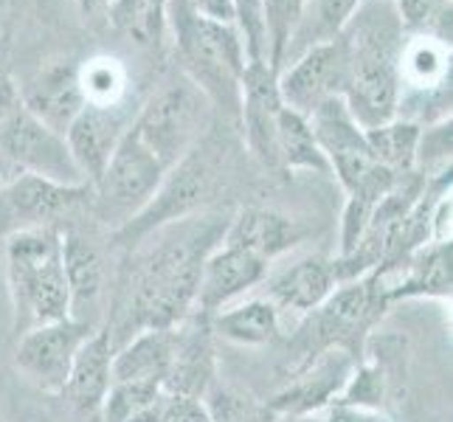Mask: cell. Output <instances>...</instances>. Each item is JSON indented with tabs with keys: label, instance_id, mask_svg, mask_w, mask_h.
<instances>
[{
	"label": "cell",
	"instance_id": "f546056e",
	"mask_svg": "<svg viewBox=\"0 0 453 422\" xmlns=\"http://www.w3.org/2000/svg\"><path fill=\"white\" fill-rule=\"evenodd\" d=\"M307 0H265V40H268V65L279 71L285 65L290 40L304 18Z\"/></svg>",
	"mask_w": 453,
	"mask_h": 422
},
{
	"label": "cell",
	"instance_id": "4316f807",
	"mask_svg": "<svg viewBox=\"0 0 453 422\" xmlns=\"http://www.w3.org/2000/svg\"><path fill=\"white\" fill-rule=\"evenodd\" d=\"M276 166L330 172L307 116L293 113L288 107L279 113V124H276Z\"/></svg>",
	"mask_w": 453,
	"mask_h": 422
},
{
	"label": "cell",
	"instance_id": "1f68e13d",
	"mask_svg": "<svg viewBox=\"0 0 453 422\" xmlns=\"http://www.w3.org/2000/svg\"><path fill=\"white\" fill-rule=\"evenodd\" d=\"M209 419L211 422H273L276 417L268 411V405L257 403L254 397H248L242 392H234V388H214L206 397Z\"/></svg>",
	"mask_w": 453,
	"mask_h": 422
},
{
	"label": "cell",
	"instance_id": "e0dca14e",
	"mask_svg": "<svg viewBox=\"0 0 453 422\" xmlns=\"http://www.w3.org/2000/svg\"><path fill=\"white\" fill-rule=\"evenodd\" d=\"M214 380V349L209 316L192 312L175 326V357H172L164 392L203 400Z\"/></svg>",
	"mask_w": 453,
	"mask_h": 422
},
{
	"label": "cell",
	"instance_id": "52a82bcc",
	"mask_svg": "<svg viewBox=\"0 0 453 422\" xmlns=\"http://www.w3.org/2000/svg\"><path fill=\"white\" fill-rule=\"evenodd\" d=\"M166 166L142 144L130 127L119 141L111 164L90 189V206L96 220L111 231L127 226L133 217L144 211L166 178Z\"/></svg>",
	"mask_w": 453,
	"mask_h": 422
},
{
	"label": "cell",
	"instance_id": "cb8c5ba5",
	"mask_svg": "<svg viewBox=\"0 0 453 422\" xmlns=\"http://www.w3.org/2000/svg\"><path fill=\"white\" fill-rule=\"evenodd\" d=\"M211 333L231 343H242V347H265L279 338V326L282 316L268 299H248L242 304H234L228 310H220L209 316Z\"/></svg>",
	"mask_w": 453,
	"mask_h": 422
},
{
	"label": "cell",
	"instance_id": "603a6c76",
	"mask_svg": "<svg viewBox=\"0 0 453 422\" xmlns=\"http://www.w3.org/2000/svg\"><path fill=\"white\" fill-rule=\"evenodd\" d=\"M302 240V228L290 217L271 209H242L228 220L223 242L240 245L245 251L257 254L259 259L271 262L279 254Z\"/></svg>",
	"mask_w": 453,
	"mask_h": 422
},
{
	"label": "cell",
	"instance_id": "f35d334b",
	"mask_svg": "<svg viewBox=\"0 0 453 422\" xmlns=\"http://www.w3.org/2000/svg\"><path fill=\"white\" fill-rule=\"evenodd\" d=\"M14 175H18V172H12L4 161H0V189H4V186H6Z\"/></svg>",
	"mask_w": 453,
	"mask_h": 422
},
{
	"label": "cell",
	"instance_id": "484cf974",
	"mask_svg": "<svg viewBox=\"0 0 453 422\" xmlns=\"http://www.w3.org/2000/svg\"><path fill=\"white\" fill-rule=\"evenodd\" d=\"M366 144L372 150V158L378 161L392 175H409L417 169V150L423 127L409 119H392L380 127L364 130Z\"/></svg>",
	"mask_w": 453,
	"mask_h": 422
},
{
	"label": "cell",
	"instance_id": "4dcf8cb0",
	"mask_svg": "<svg viewBox=\"0 0 453 422\" xmlns=\"http://www.w3.org/2000/svg\"><path fill=\"white\" fill-rule=\"evenodd\" d=\"M405 35H431L450 42V0H392Z\"/></svg>",
	"mask_w": 453,
	"mask_h": 422
},
{
	"label": "cell",
	"instance_id": "d6986e66",
	"mask_svg": "<svg viewBox=\"0 0 453 422\" xmlns=\"http://www.w3.org/2000/svg\"><path fill=\"white\" fill-rule=\"evenodd\" d=\"M113 341L107 326L102 324L93 330L88 341L80 347L73 357V366L68 374V383L62 388L65 400L73 405L82 417H99L104 397L113 383Z\"/></svg>",
	"mask_w": 453,
	"mask_h": 422
},
{
	"label": "cell",
	"instance_id": "ac0fdd59",
	"mask_svg": "<svg viewBox=\"0 0 453 422\" xmlns=\"http://www.w3.org/2000/svg\"><path fill=\"white\" fill-rule=\"evenodd\" d=\"M62 268L68 281L71 318L88 326H102V295H104V259L99 248L82 234H62Z\"/></svg>",
	"mask_w": 453,
	"mask_h": 422
},
{
	"label": "cell",
	"instance_id": "f1b7e54d",
	"mask_svg": "<svg viewBox=\"0 0 453 422\" xmlns=\"http://www.w3.org/2000/svg\"><path fill=\"white\" fill-rule=\"evenodd\" d=\"M80 88L85 104H121L127 96V71L116 57H93L80 65Z\"/></svg>",
	"mask_w": 453,
	"mask_h": 422
},
{
	"label": "cell",
	"instance_id": "ffe728a7",
	"mask_svg": "<svg viewBox=\"0 0 453 422\" xmlns=\"http://www.w3.org/2000/svg\"><path fill=\"white\" fill-rule=\"evenodd\" d=\"M338 285L341 281H338L333 259L307 257L279 273L268 285V295H265V299L279 310V316H282V312L310 316L312 310H319L330 299Z\"/></svg>",
	"mask_w": 453,
	"mask_h": 422
},
{
	"label": "cell",
	"instance_id": "8d00e7d4",
	"mask_svg": "<svg viewBox=\"0 0 453 422\" xmlns=\"http://www.w3.org/2000/svg\"><path fill=\"white\" fill-rule=\"evenodd\" d=\"M76 6H80V12L85 14V18H96V14L107 12L111 0H76Z\"/></svg>",
	"mask_w": 453,
	"mask_h": 422
},
{
	"label": "cell",
	"instance_id": "5bb4252c",
	"mask_svg": "<svg viewBox=\"0 0 453 422\" xmlns=\"http://www.w3.org/2000/svg\"><path fill=\"white\" fill-rule=\"evenodd\" d=\"M265 273H268V262L240 245L220 240V245L203 262L195 310L203 316H214L248 290H254Z\"/></svg>",
	"mask_w": 453,
	"mask_h": 422
},
{
	"label": "cell",
	"instance_id": "4fadbf2b",
	"mask_svg": "<svg viewBox=\"0 0 453 422\" xmlns=\"http://www.w3.org/2000/svg\"><path fill=\"white\" fill-rule=\"evenodd\" d=\"M285 111L276 88V71L268 62H245L240 80V116H242V135L248 141L254 158L268 166H276V124L279 113Z\"/></svg>",
	"mask_w": 453,
	"mask_h": 422
},
{
	"label": "cell",
	"instance_id": "83f0119b",
	"mask_svg": "<svg viewBox=\"0 0 453 422\" xmlns=\"http://www.w3.org/2000/svg\"><path fill=\"white\" fill-rule=\"evenodd\" d=\"M357 4H361V0H307L304 18L299 28H296L290 49L285 54V65L293 57L307 51L310 45L335 40L341 35V28L347 26V20L355 14Z\"/></svg>",
	"mask_w": 453,
	"mask_h": 422
},
{
	"label": "cell",
	"instance_id": "9c48e42d",
	"mask_svg": "<svg viewBox=\"0 0 453 422\" xmlns=\"http://www.w3.org/2000/svg\"><path fill=\"white\" fill-rule=\"evenodd\" d=\"M0 161L18 175H35L62 186H88L65 138L23 111V104L0 119Z\"/></svg>",
	"mask_w": 453,
	"mask_h": 422
},
{
	"label": "cell",
	"instance_id": "8992f818",
	"mask_svg": "<svg viewBox=\"0 0 453 422\" xmlns=\"http://www.w3.org/2000/svg\"><path fill=\"white\" fill-rule=\"evenodd\" d=\"M209 96L189 76L178 73L147 99V104L133 116L130 130L166 169L186 158L209 127Z\"/></svg>",
	"mask_w": 453,
	"mask_h": 422
},
{
	"label": "cell",
	"instance_id": "8fae6325",
	"mask_svg": "<svg viewBox=\"0 0 453 422\" xmlns=\"http://www.w3.org/2000/svg\"><path fill=\"white\" fill-rule=\"evenodd\" d=\"M90 203V186H62L35 175H14L0 189V237L14 231L59 226L62 217Z\"/></svg>",
	"mask_w": 453,
	"mask_h": 422
},
{
	"label": "cell",
	"instance_id": "44dd1931",
	"mask_svg": "<svg viewBox=\"0 0 453 422\" xmlns=\"http://www.w3.org/2000/svg\"><path fill=\"white\" fill-rule=\"evenodd\" d=\"M450 102V42L431 35H405L400 49V93Z\"/></svg>",
	"mask_w": 453,
	"mask_h": 422
},
{
	"label": "cell",
	"instance_id": "5b68a950",
	"mask_svg": "<svg viewBox=\"0 0 453 422\" xmlns=\"http://www.w3.org/2000/svg\"><path fill=\"white\" fill-rule=\"evenodd\" d=\"M169 20L175 28L178 54L186 62V76L211 99H223L240 111V80L245 51L237 28L195 14L183 0H169Z\"/></svg>",
	"mask_w": 453,
	"mask_h": 422
},
{
	"label": "cell",
	"instance_id": "7402d4cb",
	"mask_svg": "<svg viewBox=\"0 0 453 422\" xmlns=\"http://www.w3.org/2000/svg\"><path fill=\"white\" fill-rule=\"evenodd\" d=\"M175 357V326L144 330L113 352V383H142L164 388Z\"/></svg>",
	"mask_w": 453,
	"mask_h": 422
},
{
	"label": "cell",
	"instance_id": "3957f363",
	"mask_svg": "<svg viewBox=\"0 0 453 422\" xmlns=\"http://www.w3.org/2000/svg\"><path fill=\"white\" fill-rule=\"evenodd\" d=\"M6 279L14 333L71 318L59 226L23 228L6 237Z\"/></svg>",
	"mask_w": 453,
	"mask_h": 422
},
{
	"label": "cell",
	"instance_id": "7a4b0ae2",
	"mask_svg": "<svg viewBox=\"0 0 453 422\" xmlns=\"http://www.w3.org/2000/svg\"><path fill=\"white\" fill-rule=\"evenodd\" d=\"M405 31L392 0H361L335 37L341 54V102L357 127L400 119V49Z\"/></svg>",
	"mask_w": 453,
	"mask_h": 422
},
{
	"label": "cell",
	"instance_id": "277c9868",
	"mask_svg": "<svg viewBox=\"0 0 453 422\" xmlns=\"http://www.w3.org/2000/svg\"><path fill=\"white\" fill-rule=\"evenodd\" d=\"M307 121L324 152L326 166L335 172V178L347 189V211L369 220L374 206L392 189L397 175L386 172L372 158L366 133L364 127H357V121L349 116L341 96L326 99L321 107H316V113L307 116Z\"/></svg>",
	"mask_w": 453,
	"mask_h": 422
},
{
	"label": "cell",
	"instance_id": "7c38bea8",
	"mask_svg": "<svg viewBox=\"0 0 453 422\" xmlns=\"http://www.w3.org/2000/svg\"><path fill=\"white\" fill-rule=\"evenodd\" d=\"M279 99L288 111L310 116L326 99L341 93V54L338 42H319L293 57V62L276 71Z\"/></svg>",
	"mask_w": 453,
	"mask_h": 422
},
{
	"label": "cell",
	"instance_id": "30bf717a",
	"mask_svg": "<svg viewBox=\"0 0 453 422\" xmlns=\"http://www.w3.org/2000/svg\"><path fill=\"white\" fill-rule=\"evenodd\" d=\"M93 330H99V326H88L76 318H59L51 324L31 326V330L20 333L18 349H14V366L40 392L62 395L73 357Z\"/></svg>",
	"mask_w": 453,
	"mask_h": 422
},
{
	"label": "cell",
	"instance_id": "d4e9b609",
	"mask_svg": "<svg viewBox=\"0 0 453 422\" xmlns=\"http://www.w3.org/2000/svg\"><path fill=\"white\" fill-rule=\"evenodd\" d=\"M107 18L135 49L161 51L169 26V0H111Z\"/></svg>",
	"mask_w": 453,
	"mask_h": 422
},
{
	"label": "cell",
	"instance_id": "ba28073f",
	"mask_svg": "<svg viewBox=\"0 0 453 422\" xmlns=\"http://www.w3.org/2000/svg\"><path fill=\"white\" fill-rule=\"evenodd\" d=\"M214 183H217V172L206 155H200V144H197L186 158H180L166 172L164 183L144 206V211L133 217L124 228L113 231V237L121 245L133 248L155 228L183 220V217H192L197 211H206V203L214 195Z\"/></svg>",
	"mask_w": 453,
	"mask_h": 422
},
{
	"label": "cell",
	"instance_id": "74e56055",
	"mask_svg": "<svg viewBox=\"0 0 453 422\" xmlns=\"http://www.w3.org/2000/svg\"><path fill=\"white\" fill-rule=\"evenodd\" d=\"M273 422H324L319 414H299V417H276Z\"/></svg>",
	"mask_w": 453,
	"mask_h": 422
},
{
	"label": "cell",
	"instance_id": "2e32d148",
	"mask_svg": "<svg viewBox=\"0 0 453 422\" xmlns=\"http://www.w3.org/2000/svg\"><path fill=\"white\" fill-rule=\"evenodd\" d=\"M18 93L23 111H28L62 138H65L71 121L85 107V96L80 88V65H73L68 59H54L49 65H42Z\"/></svg>",
	"mask_w": 453,
	"mask_h": 422
},
{
	"label": "cell",
	"instance_id": "836d02e7",
	"mask_svg": "<svg viewBox=\"0 0 453 422\" xmlns=\"http://www.w3.org/2000/svg\"><path fill=\"white\" fill-rule=\"evenodd\" d=\"M195 14L214 23H231L234 26V4L231 0H183Z\"/></svg>",
	"mask_w": 453,
	"mask_h": 422
},
{
	"label": "cell",
	"instance_id": "e575fe53",
	"mask_svg": "<svg viewBox=\"0 0 453 422\" xmlns=\"http://www.w3.org/2000/svg\"><path fill=\"white\" fill-rule=\"evenodd\" d=\"M18 107H20V93L12 82L9 68L4 62V54H0V119H6L12 111H18Z\"/></svg>",
	"mask_w": 453,
	"mask_h": 422
},
{
	"label": "cell",
	"instance_id": "9a60e30c",
	"mask_svg": "<svg viewBox=\"0 0 453 422\" xmlns=\"http://www.w3.org/2000/svg\"><path fill=\"white\" fill-rule=\"evenodd\" d=\"M133 119L124 111V102L113 107H99V104H85L82 113L71 121L65 133V144L71 150V158L76 169L82 172L85 183L96 186L102 172L111 164L119 141L127 133Z\"/></svg>",
	"mask_w": 453,
	"mask_h": 422
},
{
	"label": "cell",
	"instance_id": "d6a6232c",
	"mask_svg": "<svg viewBox=\"0 0 453 422\" xmlns=\"http://www.w3.org/2000/svg\"><path fill=\"white\" fill-rule=\"evenodd\" d=\"M234 28L242 40L245 62H268V40H265V0H231Z\"/></svg>",
	"mask_w": 453,
	"mask_h": 422
},
{
	"label": "cell",
	"instance_id": "6da1fadb",
	"mask_svg": "<svg viewBox=\"0 0 453 422\" xmlns=\"http://www.w3.org/2000/svg\"><path fill=\"white\" fill-rule=\"evenodd\" d=\"M226 226L223 217L197 211L155 228L133 245L113 318L104 321L113 349L144 330H172L192 316L203 262L220 245Z\"/></svg>",
	"mask_w": 453,
	"mask_h": 422
},
{
	"label": "cell",
	"instance_id": "d590c367",
	"mask_svg": "<svg viewBox=\"0 0 453 422\" xmlns=\"http://www.w3.org/2000/svg\"><path fill=\"white\" fill-rule=\"evenodd\" d=\"M324 422H378L372 417V411H364V409H352V405H338L333 403L330 414L324 417Z\"/></svg>",
	"mask_w": 453,
	"mask_h": 422
}]
</instances>
